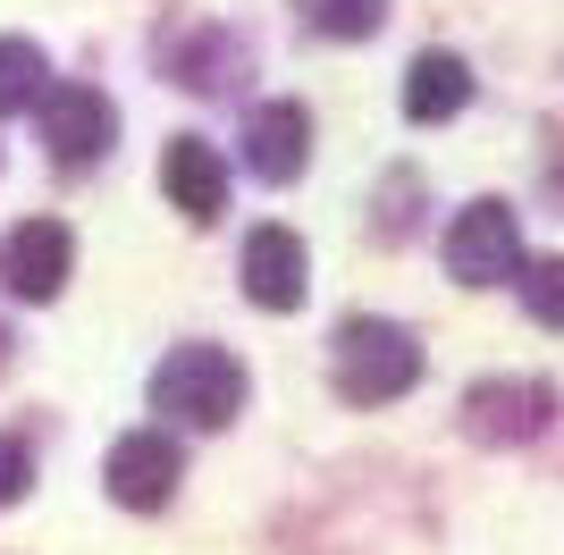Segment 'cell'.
Instances as JSON below:
<instances>
[{"label": "cell", "mask_w": 564, "mask_h": 555, "mask_svg": "<svg viewBox=\"0 0 564 555\" xmlns=\"http://www.w3.org/2000/svg\"><path fill=\"white\" fill-rule=\"evenodd\" d=\"M329 379L346 404H397L413 379H422V346H413V328L397 320H346L329 346Z\"/></svg>", "instance_id": "cell-1"}, {"label": "cell", "mask_w": 564, "mask_h": 555, "mask_svg": "<svg viewBox=\"0 0 564 555\" xmlns=\"http://www.w3.org/2000/svg\"><path fill=\"white\" fill-rule=\"evenodd\" d=\"M152 404L186 429H228L245 413V362L228 346H177L152 370Z\"/></svg>", "instance_id": "cell-2"}, {"label": "cell", "mask_w": 564, "mask_h": 555, "mask_svg": "<svg viewBox=\"0 0 564 555\" xmlns=\"http://www.w3.org/2000/svg\"><path fill=\"white\" fill-rule=\"evenodd\" d=\"M447 278L455 286H497L522 278V219L506 203H464L447 228Z\"/></svg>", "instance_id": "cell-3"}, {"label": "cell", "mask_w": 564, "mask_h": 555, "mask_svg": "<svg viewBox=\"0 0 564 555\" xmlns=\"http://www.w3.org/2000/svg\"><path fill=\"white\" fill-rule=\"evenodd\" d=\"M101 480H110V497L127 513H152V505L177 497V480H186V446L169 438L161 421H152V429H127V438L110 446V463H101Z\"/></svg>", "instance_id": "cell-4"}, {"label": "cell", "mask_w": 564, "mask_h": 555, "mask_svg": "<svg viewBox=\"0 0 564 555\" xmlns=\"http://www.w3.org/2000/svg\"><path fill=\"white\" fill-rule=\"evenodd\" d=\"M43 143H51V161H59V168L110 161V143H118L110 92H94V85H51L43 92Z\"/></svg>", "instance_id": "cell-5"}, {"label": "cell", "mask_w": 564, "mask_h": 555, "mask_svg": "<svg viewBox=\"0 0 564 555\" xmlns=\"http://www.w3.org/2000/svg\"><path fill=\"white\" fill-rule=\"evenodd\" d=\"M547 413H556V388L547 379H480V388L464 395V429L480 446H522L540 438Z\"/></svg>", "instance_id": "cell-6"}, {"label": "cell", "mask_w": 564, "mask_h": 555, "mask_svg": "<svg viewBox=\"0 0 564 555\" xmlns=\"http://www.w3.org/2000/svg\"><path fill=\"white\" fill-rule=\"evenodd\" d=\"M312 161V110L304 101H261L253 118H245V168H253L261 185H295Z\"/></svg>", "instance_id": "cell-7"}, {"label": "cell", "mask_w": 564, "mask_h": 555, "mask_svg": "<svg viewBox=\"0 0 564 555\" xmlns=\"http://www.w3.org/2000/svg\"><path fill=\"white\" fill-rule=\"evenodd\" d=\"M68 261H76V236L59 219H25L9 236V253H0V278H9V295L18 303H51L68 286Z\"/></svg>", "instance_id": "cell-8"}, {"label": "cell", "mask_w": 564, "mask_h": 555, "mask_svg": "<svg viewBox=\"0 0 564 555\" xmlns=\"http://www.w3.org/2000/svg\"><path fill=\"white\" fill-rule=\"evenodd\" d=\"M312 286V253L295 228H253L245 236V295L261 303V312H295Z\"/></svg>", "instance_id": "cell-9"}, {"label": "cell", "mask_w": 564, "mask_h": 555, "mask_svg": "<svg viewBox=\"0 0 564 555\" xmlns=\"http://www.w3.org/2000/svg\"><path fill=\"white\" fill-rule=\"evenodd\" d=\"M161 185L186 219H219V210H228V161H219L203 135H177L161 152Z\"/></svg>", "instance_id": "cell-10"}, {"label": "cell", "mask_w": 564, "mask_h": 555, "mask_svg": "<svg viewBox=\"0 0 564 555\" xmlns=\"http://www.w3.org/2000/svg\"><path fill=\"white\" fill-rule=\"evenodd\" d=\"M464 101H471V68L455 51H422V59L404 68V118H413V127H438V118H455Z\"/></svg>", "instance_id": "cell-11"}, {"label": "cell", "mask_w": 564, "mask_h": 555, "mask_svg": "<svg viewBox=\"0 0 564 555\" xmlns=\"http://www.w3.org/2000/svg\"><path fill=\"white\" fill-rule=\"evenodd\" d=\"M43 92H51V59H43V43H25V34H0V118H18L25 101L43 110Z\"/></svg>", "instance_id": "cell-12"}, {"label": "cell", "mask_w": 564, "mask_h": 555, "mask_svg": "<svg viewBox=\"0 0 564 555\" xmlns=\"http://www.w3.org/2000/svg\"><path fill=\"white\" fill-rule=\"evenodd\" d=\"M522 312H531L540 328H564V253L522 270Z\"/></svg>", "instance_id": "cell-13"}, {"label": "cell", "mask_w": 564, "mask_h": 555, "mask_svg": "<svg viewBox=\"0 0 564 555\" xmlns=\"http://www.w3.org/2000/svg\"><path fill=\"white\" fill-rule=\"evenodd\" d=\"M312 18H321V34L354 43V34H379V25H388V0H321Z\"/></svg>", "instance_id": "cell-14"}, {"label": "cell", "mask_w": 564, "mask_h": 555, "mask_svg": "<svg viewBox=\"0 0 564 555\" xmlns=\"http://www.w3.org/2000/svg\"><path fill=\"white\" fill-rule=\"evenodd\" d=\"M25 488H34V463H25L18 438H0V505H18Z\"/></svg>", "instance_id": "cell-15"}]
</instances>
